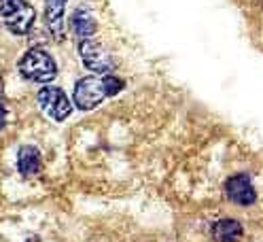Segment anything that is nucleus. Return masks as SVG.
<instances>
[{
	"instance_id": "nucleus-7",
	"label": "nucleus",
	"mask_w": 263,
	"mask_h": 242,
	"mask_svg": "<svg viewBox=\"0 0 263 242\" xmlns=\"http://www.w3.org/2000/svg\"><path fill=\"white\" fill-rule=\"evenodd\" d=\"M15 164H17V172L24 176V179H32V176H36L41 172V168H43L39 149L30 147V144H24V147L17 151V159H15Z\"/></svg>"
},
{
	"instance_id": "nucleus-12",
	"label": "nucleus",
	"mask_w": 263,
	"mask_h": 242,
	"mask_svg": "<svg viewBox=\"0 0 263 242\" xmlns=\"http://www.w3.org/2000/svg\"><path fill=\"white\" fill-rule=\"evenodd\" d=\"M5 125H7V106L3 98H0V130H5Z\"/></svg>"
},
{
	"instance_id": "nucleus-6",
	"label": "nucleus",
	"mask_w": 263,
	"mask_h": 242,
	"mask_svg": "<svg viewBox=\"0 0 263 242\" xmlns=\"http://www.w3.org/2000/svg\"><path fill=\"white\" fill-rule=\"evenodd\" d=\"M68 0H45V28L53 41H62L66 24H64V9Z\"/></svg>"
},
{
	"instance_id": "nucleus-4",
	"label": "nucleus",
	"mask_w": 263,
	"mask_h": 242,
	"mask_svg": "<svg viewBox=\"0 0 263 242\" xmlns=\"http://www.w3.org/2000/svg\"><path fill=\"white\" fill-rule=\"evenodd\" d=\"M79 58L83 62V66L96 75H110L115 70L110 53H106V49H102L93 39L79 41Z\"/></svg>"
},
{
	"instance_id": "nucleus-2",
	"label": "nucleus",
	"mask_w": 263,
	"mask_h": 242,
	"mask_svg": "<svg viewBox=\"0 0 263 242\" xmlns=\"http://www.w3.org/2000/svg\"><path fill=\"white\" fill-rule=\"evenodd\" d=\"M17 68L20 75L32 83H51L58 77V62L43 47H30L22 55Z\"/></svg>"
},
{
	"instance_id": "nucleus-9",
	"label": "nucleus",
	"mask_w": 263,
	"mask_h": 242,
	"mask_svg": "<svg viewBox=\"0 0 263 242\" xmlns=\"http://www.w3.org/2000/svg\"><path fill=\"white\" fill-rule=\"evenodd\" d=\"M70 28L74 32V36L79 41H87L96 34V30H98V24L93 20V15L89 9L85 7H79L74 13H72V17H70Z\"/></svg>"
},
{
	"instance_id": "nucleus-1",
	"label": "nucleus",
	"mask_w": 263,
	"mask_h": 242,
	"mask_svg": "<svg viewBox=\"0 0 263 242\" xmlns=\"http://www.w3.org/2000/svg\"><path fill=\"white\" fill-rule=\"evenodd\" d=\"M125 87V81L112 75H96V77H83L74 83L72 89V104L81 110H93L100 106L106 98L119 94Z\"/></svg>"
},
{
	"instance_id": "nucleus-5",
	"label": "nucleus",
	"mask_w": 263,
	"mask_h": 242,
	"mask_svg": "<svg viewBox=\"0 0 263 242\" xmlns=\"http://www.w3.org/2000/svg\"><path fill=\"white\" fill-rule=\"evenodd\" d=\"M225 196L238 206H251L257 200V191L249 174H234L225 181Z\"/></svg>"
},
{
	"instance_id": "nucleus-8",
	"label": "nucleus",
	"mask_w": 263,
	"mask_h": 242,
	"mask_svg": "<svg viewBox=\"0 0 263 242\" xmlns=\"http://www.w3.org/2000/svg\"><path fill=\"white\" fill-rule=\"evenodd\" d=\"M34 22H36V11H34V7H32V5L26 3L17 13L11 15L9 20H5V26H7V30L11 32V34L24 36V34H28V32L32 30Z\"/></svg>"
},
{
	"instance_id": "nucleus-10",
	"label": "nucleus",
	"mask_w": 263,
	"mask_h": 242,
	"mask_svg": "<svg viewBox=\"0 0 263 242\" xmlns=\"http://www.w3.org/2000/svg\"><path fill=\"white\" fill-rule=\"evenodd\" d=\"M244 234V228L238 219H219L212 225V238L215 242H238Z\"/></svg>"
},
{
	"instance_id": "nucleus-13",
	"label": "nucleus",
	"mask_w": 263,
	"mask_h": 242,
	"mask_svg": "<svg viewBox=\"0 0 263 242\" xmlns=\"http://www.w3.org/2000/svg\"><path fill=\"white\" fill-rule=\"evenodd\" d=\"M0 98H3V79H0Z\"/></svg>"
},
{
	"instance_id": "nucleus-11",
	"label": "nucleus",
	"mask_w": 263,
	"mask_h": 242,
	"mask_svg": "<svg viewBox=\"0 0 263 242\" xmlns=\"http://www.w3.org/2000/svg\"><path fill=\"white\" fill-rule=\"evenodd\" d=\"M24 5H26V0H0V17H3V22L17 13Z\"/></svg>"
},
{
	"instance_id": "nucleus-3",
	"label": "nucleus",
	"mask_w": 263,
	"mask_h": 242,
	"mask_svg": "<svg viewBox=\"0 0 263 242\" xmlns=\"http://www.w3.org/2000/svg\"><path fill=\"white\" fill-rule=\"evenodd\" d=\"M36 102L45 115L51 117L53 121H66L72 113V102L68 100V96L64 94V89L53 87V85L43 87L36 94Z\"/></svg>"
}]
</instances>
